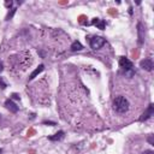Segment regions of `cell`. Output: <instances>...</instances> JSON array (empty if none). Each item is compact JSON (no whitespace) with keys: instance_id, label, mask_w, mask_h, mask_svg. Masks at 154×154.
<instances>
[{"instance_id":"obj_1","label":"cell","mask_w":154,"mask_h":154,"mask_svg":"<svg viewBox=\"0 0 154 154\" xmlns=\"http://www.w3.org/2000/svg\"><path fill=\"white\" fill-rule=\"evenodd\" d=\"M112 106H113V110H114L117 113L123 114V113H127V112L129 111V108H130V102H129V100H128L125 97L119 95V97H116V98H114Z\"/></svg>"},{"instance_id":"obj_2","label":"cell","mask_w":154,"mask_h":154,"mask_svg":"<svg viewBox=\"0 0 154 154\" xmlns=\"http://www.w3.org/2000/svg\"><path fill=\"white\" fill-rule=\"evenodd\" d=\"M105 42H106V40L104 38H101V36H93V38L89 40V45H90V47L93 48V49L101 48L105 45Z\"/></svg>"},{"instance_id":"obj_3","label":"cell","mask_w":154,"mask_h":154,"mask_svg":"<svg viewBox=\"0 0 154 154\" xmlns=\"http://www.w3.org/2000/svg\"><path fill=\"white\" fill-rule=\"evenodd\" d=\"M119 66L123 71H130V70H134V64H133V61L125 57H120L119 59Z\"/></svg>"},{"instance_id":"obj_4","label":"cell","mask_w":154,"mask_h":154,"mask_svg":"<svg viewBox=\"0 0 154 154\" xmlns=\"http://www.w3.org/2000/svg\"><path fill=\"white\" fill-rule=\"evenodd\" d=\"M152 116H154V105L153 104H149L148 107L146 108V111L142 113V116L140 117V122H146L148 120L149 118H152Z\"/></svg>"},{"instance_id":"obj_5","label":"cell","mask_w":154,"mask_h":154,"mask_svg":"<svg viewBox=\"0 0 154 154\" xmlns=\"http://www.w3.org/2000/svg\"><path fill=\"white\" fill-rule=\"evenodd\" d=\"M140 68L146 70V71H153V68H154V64H153V60L150 58H146V59H142L140 61Z\"/></svg>"},{"instance_id":"obj_6","label":"cell","mask_w":154,"mask_h":154,"mask_svg":"<svg viewBox=\"0 0 154 154\" xmlns=\"http://www.w3.org/2000/svg\"><path fill=\"white\" fill-rule=\"evenodd\" d=\"M144 36H146L144 27H143V24L140 22V23H137V38H139V45H143V43H144Z\"/></svg>"},{"instance_id":"obj_7","label":"cell","mask_w":154,"mask_h":154,"mask_svg":"<svg viewBox=\"0 0 154 154\" xmlns=\"http://www.w3.org/2000/svg\"><path fill=\"white\" fill-rule=\"evenodd\" d=\"M5 107H6L10 112H12V113H17V112H18V106H17L11 99H7V100L5 101Z\"/></svg>"},{"instance_id":"obj_8","label":"cell","mask_w":154,"mask_h":154,"mask_svg":"<svg viewBox=\"0 0 154 154\" xmlns=\"http://www.w3.org/2000/svg\"><path fill=\"white\" fill-rule=\"evenodd\" d=\"M43 69H45V65H43V64H40V65H39V66H38V68H36V69H35V70L32 72V75L29 76L28 81H33V80H34V78H35L38 75H40V74L43 71Z\"/></svg>"},{"instance_id":"obj_9","label":"cell","mask_w":154,"mask_h":154,"mask_svg":"<svg viewBox=\"0 0 154 154\" xmlns=\"http://www.w3.org/2000/svg\"><path fill=\"white\" fill-rule=\"evenodd\" d=\"M64 136H65V133H64L63 130H60V131H58L57 134H54V135H52V136H48V140H49V141H53V142H57V141L63 140Z\"/></svg>"},{"instance_id":"obj_10","label":"cell","mask_w":154,"mask_h":154,"mask_svg":"<svg viewBox=\"0 0 154 154\" xmlns=\"http://www.w3.org/2000/svg\"><path fill=\"white\" fill-rule=\"evenodd\" d=\"M91 24L98 27L100 30H104L106 28V22L104 19H100V18H94L93 21H91Z\"/></svg>"},{"instance_id":"obj_11","label":"cell","mask_w":154,"mask_h":154,"mask_svg":"<svg viewBox=\"0 0 154 154\" xmlns=\"http://www.w3.org/2000/svg\"><path fill=\"white\" fill-rule=\"evenodd\" d=\"M70 49L72 52H78V51H82L83 49V46H82V43L80 41H74L72 45H71V47H70Z\"/></svg>"},{"instance_id":"obj_12","label":"cell","mask_w":154,"mask_h":154,"mask_svg":"<svg viewBox=\"0 0 154 154\" xmlns=\"http://www.w3.org/2000/svg\"><path fill=\"white\" fill-rule=\"evenodd\" d=\"M16 11H17V7H12L10 11H9V13H7V16H6V21H10V19H12V17H13V15L16 13Z\"/></svg>"},{"instance_id":"obj_13","label":"cell","mask_w":154,"mask_h":154,"mask_svg":"<svg viewBox=\"0 0 154 154\" xmlns=\"http://www.w3.org/2000/svg\"><path fill=\"white\" fill-rule=\"evenodd\" d=\"M147 141H148V143H149V144L154 146V135H149V136H148V139H147Z\"/></svg>"},{"instance_id":"obj_14","label":"cell","mask_w":154,"mask_h":154,"mask_svg":"<svg viewBox=\"0 0 154 154\" xmlns=\"http://www.w3.org/2000/svg\"><path fill=\"white\" fill-rule=\"evenodd\" d=\"M12 5H13V1H11V0H10V1H9V0H7V1L5 3V6H6L7 9H10V10L12 9Z\"/></svg>"},{"instance_id":"obj_15","label":"cell","mask_w":154,"mask_h":154,"mask_svg":"<svg viewBox=\"0 0 154 154\" xmlns=\"http://www.w3.org/2000/svg\"><path fill=\"white\" fill-rule=\"evenodd\" d=\"M43 124H46V125H52V127H54V125H57L54 122H47V120H45L43 122Z\"/></svg>"},{"instance_id":"obj_16","label":"cell","mask_w":154,"mask_h":154,"mask_svg":"<svg viewBox=\"0 0 154 154\" xmlns=\"http://www.w3.org/2000/svg\"><path fill=\"white\" fill-rule=\"evenodd\" d=\"M141 154H154V152H153L152 149H147V150H144V152H142Z\"/></svg>"},{"instance_id":"obj_17","label":"cell","mask_w":154,"mask_h":154,"mask_svg":"<svg viewBox=\"0 0 154 154\" xmlns=\"http://www.w3.org/2000/svg\"><path fill=\"white\" fill-rule=\"evenodd\" d=\"M0 88H1V89H5V88H6V84H5L1 80H0Z\"/></svg>"},{"instance_id":"obj_18","label":"cell","mask_w":154,"mask_h":154,"mask_svg":"<svg viewBox=\"0 0 154 154\" xmlns=\"http://www.w3.org/2000/svg\"><path fill=\"white\" fill-rule=\"evenodd\" d=\"M12 99H16V100H19V95H18V94H16V93H13V94H12Z\"/></svg>"},{"instance_id":"obj_19","label":"cell","mask_w":154,"mask_h":154,"mask_svg":"<svg viewBox=\"0 0 154 154\" xmlns=\"http://www.w3.org/2000/svg\"><path fill=\"white\" fill-rule=\"evenodd\" d=\"M3 70H4V64L1 63V61H0V72H1Z\"/></svg>"},{"instance_id":"obj_20","label":"cell","mask_w":154,"mask_h":154,"mask_svg":"<svg viewBox=\"0 0 154 154\" xmlns=\"http://www.w3.org/2000/svg\"><path fill=\"white\" fill-rule=\"evenodd\" d=\"M129 13L133 15V7H129Z\"/></svg>"},{"instance_id":"obj_21","label":"cell","mask_w":154,"mask_h":154,"mask_svg":"<svg viewBox=\"0 0 154 154\" xmlns=\"http://www.w3.org/2000/svg\"><path fill=\"white\" fill-rule=\"evenodd\" d=\"M1 153H3V149H1V148H0V154H1Z\"/></svg>"},{"instance_id":"obj_22","label":"cell","mask_w":154,"mask_h":154,"mask_svg":"<svg viewBox=\"0 0 154 154\" xmlns=\"http://www.w3.org/2000/svg\"><path fill=\"white\" fill-rule=\"evenodd\" d=\"M0 118H1V114H0Z\"/></svg>"}]
</instances>
